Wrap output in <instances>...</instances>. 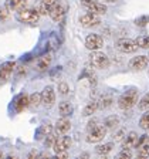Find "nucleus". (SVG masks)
<instances>
[{"instance_id":"obj_1","label":"nucleus","mask_w":149,"mask_h":159,"mask_svg":"<svg viewBox=\"0 0 149 159\" xmlns=\"http://www.w3.org/2000/svg\"><path fill=\"white\" fill-rule=\"evenodd\" d=\"M40 19V11L33 7H24L23 10L17 11V20H20L21 23H30L34 24L37 23Z\"/></svg>"},{"instance_id":"obj_2","label":"nucleus","mask_w":149,"mask_h":159,"mask_svg":"<svg viewBox=\"0 0 149 159\" xmlns=\"http://www.w3.org/2000/svg\"><path fill=\"white\" fill-rule=\"evenodd\" d=\"M136 102H138V91L136 89H129V91H126L125 94L119 97L118 107L121 109H129L132 108Z\"/></svg>"},{"instance_id":"obj_3","label":"nucleus","mask_w":149,"mask_h":159,"mask_svg":"<svg viewBox=\"0 0 149 159\" xmlns=\"http://www.w3.org/2000/svg\"><path fill=\"white\" fill-rule=\"evenodd\" d=\"M89 61H91L93 67L99 68V70H104V68H108V67H109L108 57H106L104 53L98 51V50H95V51H93V53H91V56H89Z\"/></svg>"},{"instance_id":"obj_4","label":"nucleus","mask_w":149,"mask_h":159,"mask_svg":"<svg viewBox=\"0 0 149 159\" xmlns=\"http://www.w3.org/2000/svg\"><path fill=\"white\" fill-rule=\"evenodd\" d=\"M106 135V126L104 125H97L95 128H93L88 132V136H87V141L91 143H97L99 141H102Z\"/></svg>"},{"instance_id":"obj_5","label":"nucleus","mask_w":149,"mask_h":159,"mask_svg":"<svg viewBox=\"0 0 149 159\" xmlns=\"http://www.w3.org/2000/svg\"><path fill=\"white\" fill-rule=\"evenodd\" d=\"M115 46H116V48H118L119 51H122V53H133V51L138 48L136 41H133V40H131V39H119Z\"/></svg>"},{"instance_id":"obj_6","label":"nucleus","mask_w":149,"mask_h":159,"mask_svg":"<svg viewBox=\"0 0 149 159\" xmlns=\"http://www.w3.org/2000/svg\"><path fill=\"white\" fill-rule=\"evenodd\" d=\"M70 146H71V138L65 135H60L56 139V142H54L53 149L56 153H60V152H65Z\"/></svg>"},{"instance_id":"obj_7","label":"nucleus","mask_w":149,"mask_h":159,"mask_svg":"<svg viewBox=\"0 0 149 159\" xmlns=\"http://www.w3.org/2000/svg\"><path fill=\"white\" fill-rule=\"evenodd\" d=\"M79 23H81L83 27L88 29V27H93V26H98L101 23V19L98 17V14H94L91 11H88V13L83 14V16L79 17Z\"/></svg>"},{"instance_id":"obj_8","label":"nucleus","mask_w":149,"mask_h":159,"mask_svg":"<svg viewBox=\"0 0 149 159\" xmlns=\"http://www.w3.org/2000/svg\"><path fill=\"white\" fill-rule=\"evenodd\" d=\"M102 46H104V40H102V37L101 36H98V34H89V36H87L85 47L88 50L95 51V50H99Z\"/></svg>"},{"instance_id":"obj_9","label":"nucleus","mask_w":149,"mask_h":159,"mask_svg":"<svg viewBox=\"0 0 149 159\" xmlns=\"http://www.w3.org/2000/svg\"><path fill=\"white\" fill-rule=\"evenodd\" d=\"M56 102V94H54L53 87H46L41 93V104L46 107H51Z\"/></svg>"},{"instance_id":"obj_10","label":"nucleus","mask_w":149,"mask_h":159,"mask_svg":"<svg viewBox=\"0 0 149 159\" xmlns=\"http://www.w3.org/2000/svg\"><path fill=\"white\" fill-rule=\"evenodd\" d=\"M149 63V58L148 56H138V57H133L131 61H129V67L135 71H141V70L146 68Z\"/></svg>"},{"instance_id":"obj_11","label":"nucleus","mask_w":149,"mask_h":159,"mask_svg":"<svg viewBox=\"0 0 149 159\" xmlns=\"http://www.w3.org/2000/svg\"><path fill=\"white\" fill-rule=\"evenodd\" d=\"M70 128H71V122L67 119V116H63V118L60 119V121H57V124H56V134L58 136L65 135L70 131Z\"/></svg>"},{"instance_id":"obj_12","label":"nucleus","mask_w":149,"mask_h":159,"mask_svg":"<svg viewBox=\"0 0 149 159\" xmlns=\"http://www.w3.org/2000/svg\"><path fill=\"white\" fill-rule=\"evenodd\" d=\"M139 146V136L136 132H129L128 136H125L124 141V148L126 149H132V148H138Z\"/></svg>"},{"instance_id":"obj_13","label":"nucleus","mask_w":149,"mask_h":159,"mask_svg":"<svg viewBox=\"0 0 149 159\" xmlns=\"http://www.w3.org/2000/svg\"><path fill=\"white\" fill-rule=\"evenodd\" d=\"M29 105H30V98L26 94H20L16 98V101H14V109H16L17 112H21V111H23L24 108H27Z\"/></svg>"},{"instance_id":"obj_14","label":"nucleus","mask_w":149,"mask_h":159,"mask_svg":"<svg viewBox=\"0 0 149 159\" xmlns=\"http://www.w3.org/2000/svg\"><path fill=\"white\" fill-rule=\"evenodd\" d=\"M50 17L54 20V21H60V20L63 19L64 16V7L61 6V4L56 3L53 7H51V10H50Z\"/></svg>"},{"instance_id":"obj_15","label":"nucleus","mask_w":149,"mask_h":159,"mask_svg":"<svg viewBox=\"0 0 149 159\" xmlns=\"http://www.w3.org/2000/svg\"><path fill=\"white\" fill-rule=\"evenodd\" d=\"M14 67H16V64H14L13 61H7V63H4L3 66L0 67V80H6L10 74L13 73Z\"/></svg>"},{"instance_id":"obj_16","label":"nucleus","mask_w":149,"mask_h":159,"mask_svg":"<svg viewBox=\"0 0 149 159\" xmlns=\"http://www.w3.org/2000/svg\"><path fill=\"white\" fill-rule=\"evenodd\" d=\"M112 102H114V98H112L111 94H102V95L99 97V99H98V108L108 109L109 107L112 105Z\"/></svg>"},{"instance_id":"obj_17","label":"nucleus","mask_w":149,"mask_h":159,"mask_svg":"<svg viewBox=\"0 0 149 159\" xmlns=\"http://www.w3.org/2000/svg\"><path fill=\"white\" fill-rule=\"evenodd\" d=\"M88 11H91V13H94V14H105L106 13V6L104 3H98V2H95V3H93V4H89L88 7Z\"/></svg>"},{"instance_id":"obj_18","label":"nucleus","mask_w":149,"mask_h":159,"mask_svg":"<svg viewBox=\"0 0 149 159\" xmlns=\"http://www.w3.org/2000/svg\"><path fill=\"white\" fill-rule=\"evenodd\" d=\"M58 112L61 116H70L73 114V105L71 102L68 101H63V102H60L58 105Z\"/></svg>"},{"instance_id":"obj_19","label":"nucleus","mask_w":149,"mask_h":159,"mask_svg":"<svg viewBox=\"0 0 149 159\" xmlns=\"http://www.w3.org/2000/svg\"><path fill=\"white\" fill-rule=\"evenodd\" d=\"M97 109H98V101H89V102H87V105L84 107L83 109V115L84 116H89V115H93L94 112H95Z\"/></svg>"},{"instance_id":"obj_20","label":"nucleus","mask_w":149,"mask_h":159,"mask_svg":"<svg viewBox=\"0 0 149 159\" xmlns=\"http://www.w3.org/2000/svg\"><path fill=\"white\" fill-rule=\"evenodd\" d=\"M7 4L10 6L11 10L20 11V10H23L24 7H27V0H10Z\"/></svg>"},{"instance_id":"obj_21","label":"nucleus","mask_w":149,"mask_h":159,"mask_svg":"<svg viewBox=\"0 0 149 159\" xmlns=\"http://www.w3.org/2000/svg\"><path fill=\"white\" fill-rule=\"evenodd\" d=\"M50 63H51V56H50V54L43 56L37 61V68H38L40 71H44V70H47L50 67Z\"/></svg>"},{"instance_id":"obj_22","label":"nucleus","mask_w":149,"mask_h":159,"mask_svg":"<svg viewBox=\"0 0 149 159\" xmlns=\"http://www.w3.org/2000/svg\"><path fill=\"white\" fill-rule=\"evenodd\" d=\"M114 148V143L112 142H108V143H104V145H98L95 148V152L98 155H108Z\"/></svg>"},{"instance_id":"obj_23","label":"nucleus","mask_w":149,"mask_h":159,"mask_svg":"<svg viewBox=\"0 0 149 159\" xmlns=\"http://www.w3.org/2000/svg\"><path fill=\"white\" fill-rule=\"evenodd\" d=\"M138 156L139 158H148L149 156V143H141L138 146Z\"/></svg>"},{"instance_id":"obj_24","label":"nucleus","mask_w":149,"mask_h":159,"mask_svg":"<svg viewBox=\"0 0 149 159\" xmlns=\"http://www.w3.org/2000/svg\"><path fill=\"white\" fill-rule=\"evenodd\" d=\"M119 125V118L115 115H111L105 119V126L106 128H116Z\"/></svg>"},{"instance_id":"obj_25","label":"nucleus","mask_w":149,"mask_h":159,"mask_svg":"<svg viewBox=\"0 0 149 159\" xmlns=\"http://www.w3.org/2000/svg\"><path fill=\"white\" fill-rule=\"evenodd\" d=\"M135 41H136V44H138V47L149 50V36H141V37H138Z\"/></svg>"},{"instance_id":"obj_26","label":"nucleus","mask_w":149,"mask_h":159,"mask_svg":"<svg viewBox=\"0 0 149 159\" xmlns=\"http://www.w3.org/2000/svg\"><path fill=\"white\" fill-rule=\"evenodd\" d=\"M138 107H139V109H142V111H148L149 109V93L145 94V95L141 98Z\"/></svg>"},{"instance_id":"obj_27","label":"nucleus","mask_w":149,"mask_h":159,"mask_svg":"<svg viewBox=\"0 0 149 159\" xmlns=\"http://www.w3.org/2000/svg\"><path fill=\"white\" fill-rule=\"evenodd\" d=\"M29 98H30V105L31 107H38L41 104V94H38V93L31 94Z\"/></svg>"},{"instance_id":"obj_28","label":"nucleus","mask_w":149,"mask_h":159,"mask_svg":"<svg viewBox=\"0 0 149 159\" xmlns=\"http://www.w3.org/2000/svg\"><path fill=\"white\" fill-rule=\"evenodd\" d=\"M139 126L142 129H149V109H148V112L142 115V118L139 121Z\"/></svg>"},{"instance_id":"obj_29","label":"nucleus","mask_w":149,"mask_h":159,"mask_svg":"<svg viewBox=\"0 0 149 159\" xmlns=\"http://www.w3.org/2000/svg\"><path fill=\"white\" fill-rule=\"evenodd\" d=\"M10 16V11H9V7H7V4H4L3 7H0V21H4V20H7Z\"/></svg>"},{"instance_id":"obj_30","label":"nucleus","mask_w":149,"mask_h":159,"mask_svg":"<svg viewBox=\"0 0 149 159\" xmlns=\"http://www.w3.org/2000/svg\"><path fill=\"white\" fill-rule=\"evenodd\" d=\"M148 23H149V17L148 16H141V17H138V19L135 20V24L136 26H139V27L146 26Z\"/></svg>"},{"instance_id":"obj_31","label":"nucleus","mask_w":149,"mask_h":159,"mask_svg":"<svg viewBox=\"0 0 149 159\" xmlns=\"http://www.w3.org/2000/svg\"><path fill=\"white\" fill-rule=\"evenodd\" d=\"M58 91H60V94L67 95V94H68V91H70L68 84H67V83H60L58 84Z\"/></svg>"},{"instance_id":"obj_32","label":"nucleus","mask_w":149,"mask_h":159,"mask_svg":"<svg viewBox=\"0 0 149 159\" xmlns=\"http://www.w3.org/2000/svg\"><path fill=\"white\" fill-rule=\"evenodd\" d=\"M124 138H125V131H124V129H121V131H118L116 134H114V141H115V142L122 141Z\"/></svg>"},{"instance_id":"obj_33","label":"nucleus","mask_w":149,"mask_h":159,"mask_svg":"<svg viewBox=\"0 0 149 159\" xmlns=\"http://www.w3.org/2000/svg\"><path fill=\"white\" fill-rule=\"evenodd\" d=\"M56 136L53 135V134H48L47 135V138H46V146H53L54 145V142H56Z\"/></svg>"},{"instance_id":"obj_34","label":"nucleus","mask_w":149,"mask_h":159,"mask_svg":"<svg viewBox=\"0 0 149 159\" xmlns=\"http://www.w3.org/2000/svg\"><path fill=\"white\" fill-rule=\"evenodd\" d=\"M118 156H119V158H132V153H131V149H126V148H124V151H121Z\"/></svg>"},{"instance_id":"obj_35","label":"nucleus","mask_w":149,"mask_h":159,"mask_svg":"<svg viewBox=\"0 0 149 159\" xmlns=\"http://www.w3.org/2000/svg\"><path fill=\"white\" fill-rule=\"evenodd\" d=\"M41 3H44L46 6H48V7H50V10H51V7H53L54 4L57 3V0H43Z\"/></svg>"},{"instance_id":"obj_36","label":"nucleus","mask_w":149,"mask_h":159,"mask_svg":"<svg viewBox=\"0 0 149 159\" xmlns=\"http://www.w3.org/2000/svg\"><path fill=\"white\" fill-rule=\"evenodd\" d=\"M51 131H53V128H51V125H48V124L41 128V132H44V134H51Z\"/></svg>"},{"instance_id":"obj_37","label":"nucleus","mask_w":149,"mask_h":159,"mask_svg":"<svg viewBox=\"0 0 149 159\" xmlns=\"http://www.w3.org/2000/svg\"><path fill=\"white\" fill-rule=\"evenodd\" d=\"M95 126H97V119H91L88 122V126H87V128H88V131H91V129L95 128Z\"/></svg>"},{"instance_id":"obj_38","label":"nucleus","mask_w":149,"mask_h":159,"mask_svg":"<svg viewBox=\"0 0 149 159\" xmlns=\"http://www.w3.org/2000/svg\"><path fill=\"white\" fill-rule=\"evenodd\" d=\"M79 2H81V4H84V6L85 7H88L89 4H93V3H95L97 0H79Z\"/></svg>"},{"instance_id":"obj_39","label":"nucleus","mask_w":149,"mask_h":159,"mask_svg":"<svg viewBox=\"0 0 149 159\" xmlns=\"http://www.w3.org/2000/svg\"><path fill=\"white\" fill-rule=\"evenodd\" d=\"M17 74H19V75H23V74H26V68H24V67H19V70H17Z\"/></svg>"},{"instance_id":"obj_40","label":"nucleus","mask_w":149,"mask_h":159,"mask_svg":"<svg viewBox=\"0 0 149 159\" xmlns=\"http://www.w3.org/2000/svg\"><path fill=\"white\" fill-rule=\"evenodd\" d=\"M37 156H40V153L36 152V151H33V152L29 153V158H37Z\"/></svg>"},{"instance_id":"obj_41","label":"nucleus","mask_w":149,"mask_h":159,"mask_svg":"<svg viewBox=\"0 0 149 159\" xmlns=\"http://www.w3.org/2000/svg\"><path fill=\"white\" fill-rule=\"evenodd\" d=\"M104 2H106V3H114V2H116V0H104Z\"/></svg>"},{"instance_id":"obj_42","label":"nucleus","mask_w":149,"mask_h":159,"mask_svg":"<svg viewBox=\"0 0 149 159\" xmlns=\"http://www.w3.org/2000/svg\"><path fill=\"white\" fill-rule=\"evenodd\" d=\"M2 158H3V153H2V152H0V159H2Z\"/></svg>"},{"instance_id":"obj_43","label":"nucleus","mask_w":149,"mask_h":159,"mask_svg":"<svg viewBox=\"0 0 149 159\" xmlns=\"http://www.w3.org/2000/svg\"><path fill=\"white\" fill-rule=\"evenodd\" d=\"M148 58H149V56H148Z\"/></svg>"}]
</instances>
